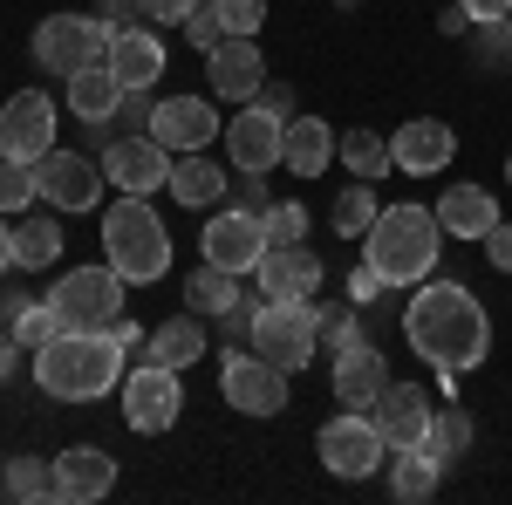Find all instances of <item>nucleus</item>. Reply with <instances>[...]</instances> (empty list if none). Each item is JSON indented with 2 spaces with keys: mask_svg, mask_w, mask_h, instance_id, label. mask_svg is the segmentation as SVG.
Instances as JSON below:
<instances>
[{
  "mask_svg": "<svg viewBox=\"0 0 512 505\" xmlns=\"http://www.w3.org/2000/svg\"><path fill=\"white\" fill-rule=\"evenodd\" d=\"M62 260V226L55 219H21L14 226V267L35 273V267H55Z\"/></svg>",
  "mask_w": 512,
  "mask_h": 505,
  "instance_id": "obj_32",
  "label": "nucleus"
},
{
  "mask_svg": "<svg viewBox=\"0 0 512 505\" xmlns=\"http://www.w3.org/2000/svg\"><path fill=\"white\" fill-rule=\"evenodd\" d=\"M376 294H383V273H376V267H369V260H362V267L349 273V301H355V308H362V301H376Z\"/></svg>",
  "mask_w": 512,
  "mask_h": 505,
  "instance_id": "obj_44",
  "label": "nucleus"
},
{
  "mask_svg": "<svg viewBox=\"0 0 512 505\" xmlns=\"http://www.w3.org/2000/svg\"><path fill=\"white\" fill-rule=\"evenodd\" d=\"M192 7H198V0H151V21H164V28H185V21H192Z\"/></svg>",
  "mask_w": 512,
  "mask_h": 505,
  "instance_id": "obj_45",
  "label": "nucleus"
},
{
  "mask_svg": "<svg viewBox=\"0 0 512 505\" xmlns=\"http://www.w3.org/2000/svg\"><path fill=\"white\" fill-rule=\"evenodd\" d=\"M205 349H212V342H205V328H198L192 314H171V321H158V328L144 335V362H158V369H178V376H185V369H192Z\"/></svg>",
  "mask_w": 512,
  "mask_h": 505,
  "instance_id": "obj_27",
  "label": "nucleus"
},
{
  "mask_svg": "<svg viewBox=\"0 0 512 505\" xmlns=\"http://www.w3.org/2000/svg\"><path fill=\"white\" fill-rule=\"evenodd\" d=\"M103 178L110 192H130V198H151L171 185V151H164L151 130H123L103 144Z\"/></svg>",
  "mask_w": 512,
  "mask_h": 505,
  "instance_id": "obj_12",
  "label": "nucleus"
},
{
  "mask_svg": "<svg viewBox=\"0 0 512 505\" xmlns=\"http://www.w3.org/2000/svg\"><path fill=\"white\" fill-rule=\"evenodd\" d=\"M335 157L349 164V178H369V185H383L396 164H390V137H376V130H342L335 137Z\"/></svg>",
  "mask_w": 512,
  "mask_h": 505,
  "instance_id": "obj_30",
  "label": "nucleus"
},
{
  "mask_svg": "<svg viewBox=\"0 0 512 505\" xmlns=\"http://www.w3.org/2000/svg\"><path fill=\"white\" fill-rule=\"evenodd\" d=\"M219 144H226V164L239 178H267L280 164V151H287V117L260 110V103H239L233 123L219 130Z\"/></svg>",
  "mask_w": 512,
  "mask_h": 505,
  "instance_id": "obj_11",
  "label": "nucleus"
},
{
  "mask_svg": "<svg viewBox=\"0 0 512 505\" xmlns=\"http://www.w3.org/2000/svg\"><path fill=\"white\" fill-rule=\"evenodd\" d=\"M212 7H219L226 35H260L267 28V0H212Z\"/></svg>",
  "mask_w": 512,
  "mask_h": 505,
  "instance_id": "obj_40",
  "label": "nucleus"
},
{
  "mask_svg": "<svg viewBox=\"0 0 512 505\" xmlns=\"http://www.w3.org/2000/svg\"><path fill=\"white\" fill-rule=\"evenodd\" d=\"M14 267V226H7V212H0V273Z\"/></svg>",
  "mask_w": 512,
  "mask_h": 505,
  "instance_id": "obj_51",
  "label": "nucleus"
},
{
  "mask_svg": "<svg viewBox=\"0 0 512 505\" xmlns=\"http://www.w3.org/2000/svg\"><path fill=\"white\" fill-rule=\"evenodd\" d=\"M335 123L321 117H287V151H280V164L294 171V178H321L328 164H335Z\"/></svg>",
  "mask_w": 512,
  "mask_h": 505,
  "instance_id": "obj_26",
  "label": "nucleus"
},
{
  "mask_svg": "<svg viewBox=\"0 0 512 505\" xmlns=\"http://www.w3.org/2000/svg\"><path fill=\"white\" fill-rule=\"evenodd\" d=\"M55 151V96L41 89H21L0 103V157H21V164H41Z\"/></svg>",
  "mask_w": 512,
  "mask_h": 505,
  "instance_id": "obj_14",
  "label": "nucleus"
},
{
  "mask_svg": "<svg viewBox=\"0 0 512 505\" xmlns=\"http://www.w3.org/2000/svg\"><path fill=\"white\" fill-rule=\"evenodd\" d=\"M431 389H417V383H390L383 396H376V430L390 437V451H417L424 444V430H431Z\"/></svg>",
  "mask_w": 512,
  "mask_h": 505,
  "instance_id": "obj_21",
  "label": "nucleus"
},
{
  "mask_svg": "<svg viewBox=\"0 0 512 505\" xmlns=\"http://www.w3.org/2000/svg\"><path fill=\"white\" fill-rule=\"evenodd\" d=\"M14 349H21V342H14V328H0V383L14 376Z\"/></svg>",
  "mask_w": 512,
  "mask_h": 505,
  "instance_id": "obj_50",
  "label": "nucleus"
},
{
  "mask_svg": "<svg viewBox=\"0 0 512 505\" xmlns=\"http://www.w3.org/2000/svg\"><path fill=\"white\" fill-rule=\"evenodd\" d=\"M444 239H485L499 226V198L485 192V185H444V198L431 205Z\"/></svg>",
  "mask_w": 512,
  "mask_h": 505,
  "instance_id": "obj_23",
  "label": "nucleus"
},
{
  "mask_svg": "<svg viewBox=\"0 0 512 505\" xmlns=\"http://www.w3.org/2000/svg\"><path fill=\"white\" fill-rule=\"evenodd\" d=\"M110 342H117V349H144V328H137L130 314H117V321H110Z\"/></svg>",
  "mask_w": 512,
  "mask_h": 505,
  "instance_id": "obj_48",
  "label": "nucleus"
},
{
  "mask_svg": "<svg viewBox=\"0 0 512 505\" xmlns=\"http://www.w3.org/2000/svg\"><path fill=\"white\" fill-rule=\"evenodd\" d=\"M103 62H110V76L123 89H151L164 76V41L151 28H110V55Z\"/></svg>",
  "mask_w": 512,
  "mask_h": 505,
  "instance_id": "obj_22",
  "label": "nucleus"
},
{
  "mask_svg": "<svg viewBox=\"0 0 512 505\" xmlns=\"http://www.w3.org/2000/svg\"><path fill=\"white\" fill-rule=\"evenodd\" d=\"M123 355L110 342V328L103 335H76V328H62L48 349H35V383L41 396H55V403H96V396H110L123 383Z\"/></svg>",
  "mask_w": 512,
  "mask_h": 505,
  "instance_id": "obj_2",
  "label": "nucleus"
},
{
  "mask_svg": "<svg viewBox=\"0 0 512 505\" xmlns=\"http://www.w3.org/2000/svg\"><path fill=\"white\" fill-rule=\"evenodd\" d=\"M41 198V185H35V164H21V157H0V212L14 219V212H28Z\"/></svg>",
  "mask_w": 512,
  "mask_h": 505,
  "instance_id": "obj_36",
  "label": "nucleus"
},
{
  "mask_svg": "<svg viewBox=\"0 0 512 505\" xmlns=\"http://www.w3.org/2000/svg\"><path fill=\"white\" fill-rule=\"evenodd\" d=\"M437 253H444V226L424 205H383L376 226L362 233V260L383 273V287H417L431 280Z\"/></svg>",
  "mask_w": 512,
  "mask_h": 505,
  "instance_id": "obj_3",
  "label": "nucleus"
},
{
  "mask_svg": "<svg viewBox=\"0 0 512 505\" xmlns=\"http://www.w3.org/2000/svg\"><path fill=\"white\" fill-rule=\"evenodd\" d=\"M123 294H130V280L103 260V267L62 273V280L48 287V308L62 314V328H76V335H103V328L123 314Z\"/></svg>",
  "mask_w": 512,
  "mask_h": 505,
  "instance_id": "obj_6",
  "label": "nucleus"
},
{
  "mask_svg": "<svg viewBox=\"0 0 512 505\" xmlns=\"http://www.w3.org/2000/svg\"><path fill=\"white\" fill-rule=\"evenodd\" d=\"M403 342L444 376V389H458V376L478 369L492 349V321L465 280H417V294L403 308Z\"/></svg>",
  "mask_w": 512,
  "mask_h": 505,
  "instance_id": "obj_1",
  "label": "nucleus"
},
{
  "mask_svg": "<svg viewBox=\"0 0 512 505\" xmlns=\"http://www.w3.org/2000/svg\"><path fill=\"white\" fill-rule=\"evenodd\" d=\"M506 178H512V157H506Z\"/></svg>",
  "mask_w": 512,
  "mask_h": 505,
  "instance_id": "obj_52",
  "label": "nucleus"
},
{
  "mask_svg": "<svg viewBox=\"0 0 512 505\" xmlns=\"http://www.w3.org/2000/svg\"><path fill=\"white\" fill-rule=\"evenodd\" d=\"M117 492V458L110 451H96V444H76V451H62V458H48V499L62 505H96Z\"/></svg>",
  "mask_w": 512,
  "mask_h": 505,
  "instance_id": "obj_17",
  "label": "nucleus"
},
{
  "mask_svg": "<svg viewBox=\"0 0 512 505\" xmlns=\"http://www.w3.org/2000/svg\"><path fill=\"white\" fill-rule=\"evenodd\" d=\"M164 192L178 205H226V171L205 151H185V157H171V185Z\"/></svg>",
  "mask_w": 512,
  "mask_h": 505,
  "instance_id": "obj_28",
  "label": "nucleus"
},
{
  "mask_svg": "<svg viewBox=\"0 0 512 505\" xmlns=\"http://www.w3.org/2000/svg\"><path fill=\"white\" fill-rule=\"evenodd\" d=\"M246 349L267 355V362L287 369V376H301V369L321 355V308L315 301H253Z\"/></svg>",
  "mask_w": 512,
  "mask_h": 505,
  "instance_id": "obj_5",
  "label": "nucleus"
},
{
  "mask_svg": "<svg viewBox=\"0 0 512 505\" xmlns=\"http://www.w3.org/2000/svg\"><path fill=\"white\" fill-rule=\"evenodd\" d=\"M103 260H110L130 287H151V280L171 273V233H164L158 212H151V198L117 192V205L103 212Z\"/></svg>",
  "mask_w": 512,
  "mask_h": 505,
  "instance_id": "obj_4",
  "label": "nucleus"
},
{
  "mask_svg": "<svg viewBox=\"0 0 512 505\" xmlns=\"http://www.w3.org/2000/svg\"><path fill=\"white\" fill-rule=\"evenodd\" d=\"M390 458H396V465H390V492H396V499H410V505H424L437 492L444 471H437L424 451H390Z\"/></svg>",
  "mask_w": 512,
  "mask_h": 505,
  "instance_id": "obj_34",
  "label": "nucleus"
},
{
  "mask_svg": "<svg viewBox=\"0 0 512 505\" xmlns=\"http://www.w3.org/2000/svg\"><path fill=\"white\" fill-rule=\"evenodd\" d=\"M103 55H110V21L103 14H48L35 28V62L62 82L89 62H103Z\"/></svg>",
  "mask_w": 512,
  "mask_h": 505,
  "instance_id": "obj_7",
  "label": "nucleus"
},
{
  "mask_svg": "<svg viewBox=\"0 0 512 505\" xmlns=\"http://www.w3.org/2000/svg\"><path fill=\"white\" fill-rule=\"evenodd\" d=\"M185 41H192V48H205V55L226 41V21H219V7H212V0H198V7H192V21H185Z\"/></svg>",
  "mask_w": 512,
  "mask_h": 505,
  "instance_id": "obj_41",
  "label": "nucleus"
},
{
  "mask_svg": "<svg viewBox=\"0 0 512 505\" xmlns=\"http://www.w3.org/2000/svg\"><path fill=\"white\" fill-rule=\"evenodd\" d=\"M321 253L301 239V246H267V260L253 267L260 280V301H315L321 294Z\"/></svg>",
  "mask_w": 512,
  "mask_h": 505,
  "instance_id": "obj_19",
  "label": "nucleus"
},
{
  "mask_svg": "<svg viewBox=\"0 0 512 505\" xmlns=\"http://www.w3.org/2000/svg\"><path fill=\"white\" fill-rule=\"evenodd\" d=\"M219 396L233 403L239 417H280L287 410V369H274L267 355H239L226 349V369H219Z\"/></svg>",
  "mask_w": 512,
  "mask_h": 505,
  "instance_id": "obj_13",
  "label": "nucleus"
},
{
  "mask_svg": "<svg viewBox=\"0 0 512 505\" xmlns=\"http://www.w3.org/2000/svg\"><path fill=\"white\" fill-rule=\"evenodd\" d=\"M35 185H41V198L55 205V212H89V205H103V192H110V178H103V164H89V157H76V151H55L35 164Z\"/></svg>",
  "mask_w": 512,
  "mask_h": 505,
  "instance_id": "obj_15",
  "label": "nucleus"
},
{
  "mask_svg": "<svg viewBox=\"0 0 512 505\" xmlns=\"http://www.w3.org/2000/svg\"><path fill=\"white\" fill-rule=\"evenodd\" d=\"M376 212H383V205H376V185L355 178V185L335 192V212H328V219H335V233H342V239H362L369 226H376Z\"/></svg>",
  "mask_w": 512,
  "mask_h": 505,
  "instance_id": "obj_33",
  "label": "nucleus"
},
{
  "mask_svg": "<svg viewBox=\"0 0 512 505\" xmlns=\"http://www.w3.org/2000/svg\"><path fill=\"white\" fill-rule=\"evenodd\" d=\"M478 246H485V260H492V267H499V273H512V226H506V219H499L492 233L478 239Z\"/></svg>",
  "mask_w": 512,
  "mask_h": 505,
  "instance_id": "obj_43",
  "label": "nucleus"
},
{
  "mask_svg": "<svg viewBox=\"0 0 512 505\" xmlns=\"http://www.w3.org/2000/svg\"><path fill=\"white\" fill-rule=\"evenodd\" d=\"M219 130H226V123H219V96H164L158 110H151V137H158L171 157L205 151Z\"/></svg>",
  "mask_w": 512,
  "mask_h": 505,
  "instance_id": "obj_18",
  "label": "nucleus"
},
{
  "mask_svg": "<svg viewBox=\"0 0 512 505\" xmlns=\"http://www.w3.org/2000/svg\"><path fill=\"white\" fill-rule=\"evenodd\" d=\"M260 219H267V246H301L308 239V205H294V198H274Z\"/></svg>",
  "mask_w": 512,
  "mask_h": 505,
  "instance_id": "obj_38",
  "label": "nucleus"
},
{
  "mask_svg": "<svg viewBox=\"0 0 512 505\" xmlns=\"http://www.w3.org/2000/svg\"><path fill=\"white\" fill-rule=\"evenodd\" d=\"M7 328H14V342H21V349H48V342L62 335V314L48 308V294H41V301H28V308L14 314Z\"/></svg>",
  "mask_w": 512,
  "mask_h": 505,
  "instance_id": "obj_35",
  "label": "nucleus"
},
{
  "mask_svg": "<svg viewBox=\"0 0 512 505\" xmlns=\"http://www.w3.org/2000/svg\"><path fill=\"white\" fill-rule=\"evenodd\" d=\"M62 89H69V110H76L82 123H96V130H110V123H117V110H123V96H130V89L110 76V62H89V69H76Z\"/></svg>",
  "mask_w": 512,
  "mask_h": 505,
  "instance_id": "obj_25",
  "label": "nucleus"
},
{
  "mask_svg": "<svg viewBox=\"0 0 512 505\" xmlns=\"http://www.w3.org/2000/svg\"><path fill=\"white\" fill-rule=\"evenodd\" d=\"M315 451H321V465L335 471V478H376L383 458H390V437L376 430L369 410H342V417H328V424H321Z\"/></svg>",
  "mask_w": 512,
  "mask_h": 505,
  "instance_id": "obj_8",
  "label": "nucleus"
},
{
  "mask_svg": "<svg viewBox=\"0 0 512 505\" xmlns=\"http://www.w3.org/2000/svg\"><path fill=\"white\" fill-rule=\"evenodd\" d=\"M233 205H253V212H267L274 198H267V185H260V178H239V198H233Z\"/></svg>",
  "mask_w": 512,
  "mask_h": 505,
  "instance_id": "obj_49",
  "label": "nucleus"
},
{
  "mask_svg": "<svg viewBox=\"0 0 512 505\" xmlns=\"http://www.w3.org/2000/svg\"><path fill=\"white\" fill-rule=\"evenodd\" d=\"M458 157V130L444 117H417V123H403L390 137V164L403 171V178H437L444 164Z\"/></svg>",
  "mask_w": 512,
  "mask_h": 505,
  "instance_id": "obj_20",
  "label": "nucleus"
},
{
  "mask_svg": "<svg viewBox=\"0 0 512 505\" xmlns=\"http://www.w3.org/2000/svg\"><path fill=\"white\" fill-rule=\"evenodd\" d=\"M7 499H48V458H7V478H0Z\"/></svg>",
  "mask_w": 512,
  "mask_h": 505,
  "instance_id": "obj_37",
  "label": "nucleus"
},
{
  "mask_svg": "<svg viewBox=\"0 0 512 505\" xmlns=\"http://www.w3.org/2000/svg\"><path fill=\"white\" fill-rule=\"evenodd\" d=\"M205 76H212V96L219 103H253L267 89V55H260V35H226L212 55H205Z\"/></svg>",
  "mask_w": 512,
  "mask_h": 505,
  "instance_id": "obj_16",
  "label": "nucleus"
},
{
  "mask_svg": "<svg viewBox=\"0 0 512 505\" xmlns=\"http://www.w3.org/2000/svg\"><path fill=\"white\" fill-rule=\"evenodd\" d=\"M253 103H260V110H274V117H294V96H287V89H280L274 76H267V89H260Z\"/></svg>",
  "mask_w": 512,
  "mask_h": 505,
  "instance_id": "obj_47",
  "label": "nucleus"
},
{
  "mask_svg": "<svg viewBox=\"0 0 512 505\" xmlns=\"http://www.w3.org/2000/svg\"><path fill=\"white\" fill-rule=\"evenodd\" d=\"M383 389H390V369H383V355L369 349V342H355V349L335 355V403H342V410H376Z\"/></svg>",
  "mask_w": 512,
  "mask_h": 505,
  "instance_id": "obj_24",
  "label": "nucleus"
},
{
  "mask_svg": "<svg viewBox=\"0 0 512 505\" xmlns=\"http://www.w3.org/2000/svg\"><path fill=\"white\" fill-rule=\"evenodd\" d=\"M465 7V21H506L512 14V0H458Z\"/></svg>",
  "mask_w": 512,
  "mask_h": 505,
  "instance_id": "obj_46",
  "label": "nucleus"
},
{
  "mask_svg": "<svg viewBox=\"0 0 512 505\" xmlns=\"http://www.w3.org/2000/svg\"><path fill=\"white\" fill-rule=\"evenodd\" d=\"M96 14H103L110 28H144V21H151V0H103Z\"/></svg>",
  "mask_w": 512,
  "mask_h": 505,
  "instance_id": "obj_42",
  "label": "nucleus"
},
{
  "mask_svg": "<svg viewBox=\"0 0 512 505\" xmlns=\"http://www.w3.org/2000/svg\"><path fill=\"white\" fill-rule=\"evenodd\" d=\"M198 253L205 267H226V273H253L267 260V219L253 205H212L205 233H198Z\"/></svg>",
  "mask_w": 512,
  "mask_h": 505,
  "instance_id": "obj_9",
  "label": "nucleus"
},
{
  "mask_svg": "<svg viewBox=\"0 0 512 505\" xmlns=\"http://www.w3.org/2000/svg\"><path fill=\"white\" fill-rule=\"evenodd\" d=\"M185 301H192V314H233L246 294H239V273H226V267H198L192 280H185Z\"/></svg>",
  "mask_w": 512,
  "mask_h": 505,
  "instance_id": "obj_31",
  "label": "nucleus"
},
{
  "mask_svg": "<svg viewBox=\"0 0 512 505\" xmlns=\"http://www.w3.org/2000/svg\"><path fill=\"white\" fill-rule=\"evenodd\" d=\"M424 458H431L437 471H451L465 451H472V417L458 410V403H444V410H431V430H424V444H417Z\"/></svg>",
  "mask_w": 512,
  "mask_h": 505,
  "instance_id": "obj_29",
  "label": "nucleus"
},
{
  "mask_svg": "<svg viewBox=\"0 0 512 505\" xmlns=\"http://www.w3.org/2000/svg\"><path fill=\"white\" fill-rule=\"evenodd\" d=\"M355 342H369V335H362V321H355L349 308H321V349H355Z\"/></svg>",
  "mask_w": 512,
  "mask_h": 505,
  "instance_id": "obj_39",
  "label": "nucleus"
},
{
  "mask_svg": "<svg viewBox=\"0 0 512 505\" xmlns=\"http://www.w3.org/2000/svg\"><path fill=\"white\" fill-rule=\"evenodd\" d=\"M117 396H123V424L137 430V437H164L185 417V383H178V369H158V362L130 369L117 383Z\"/></svg>",
  "mask_w": 512,
  "mask_h": 505,
  "instance_id": "obj_10",
  "label": "nucleus"
}]
</instances>
